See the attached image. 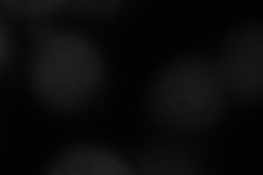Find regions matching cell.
Returning <instances> with one entry per match:
<instances>
[{
	"mask_svg": "<svg viewBox=\"0 0 263 175\" xmlns=\"http://www.w3.org/2000/svg\"><path fill=\"white\" fill-rule=\"evenodd\" d=\"M31 83L44 105L57 112H77L101 90V55L81 33L51 31L40 37L33 53Z\"/></svg>",
	"mask_w": 263,
	"mask_h": 175,
	"instance_id": "1",
	"label": "cell"
},
{
	"mask_svg": "<svg viewBox=\"0 0 263 175\" xmlns=\"http://www.w3.org/2000/svg\"><path fill=\"white\" fill-rule=\"evenodd\" d=\"M226 96L215 64L202 57H180L156 74L149 88V112L162 127L195 134L219 121Z\"/></svg>",
	"mask_w": 263,
	"mask_h": 175,
	"instance_id": "2",
	"label": "cell"
},
{
	"mask_svg": "<svg viewBox=\"0 0 263 175\" xmlns=\"http://www.w3.org/2000/svg\"><path fill=\"white\" fill-rule=\"evenodd\" d=\"M215 68L226 92L241 101H257L263 90V33L259 24H241L228 33Z\"/></svg>",
	"mask_w": 263,
	"mask_h": 175,
	"instance_id": "3",
	"label": "cell"
},
{
	"mask_svg": "<svg viewBox=\"0 0 263 175\" xmlns=\"http://www.w3.org/2000/svg\"><path fill=\"white\" fill-rule=\"evenodd\" d=\"M48 171L55 175H127L132 173V166L105 147L79 145L62 151Z\"/></svg>",
	"mask_w": 263,
	"mask_h": 175,
	"instance_id": "4",
	"label": "cell"
},
{
	"mask_svg": "<svg viewBox=\"0 0 263 175\" xmlns=\"http://www.w3.org/2000/svg\"><path fill=\"white\" fill-rule=\"evenodd\" d=\"M68 5V0H0V11L22 20H37L53 15Z\"/></svg>",
	"mask_w": 263,
	"mask_h": 175,
	"instance_id": "5",
	"label": "cell"
},
{
	"mask_svg": "<svg viewBox=\"0 0 263 175\" xmlns=\"http://www.w3.org/2000/svg\"><path fill=\"white\" fill-rule=\"evenodd\" d=\"M141 169L147 173H191L195 164L189 162V158L182 153L171 151V149H156L143 158Z\"/></svg>",
	"mask_w": 263,
	"mask_h": 175,
	"instance_id": "6",
	"label": "cell"
},
{
	"mask_svg": "<svg viewBox=\"0 0 263 175\" xmlns=\"http://www.w3.org/2000/svg\"><path fill=\"white\" fill-rule=\"evenodd\" d=\"M127 0H68L70 9L86 20H108L114 18Z\"/></svg>",
	"mask_w": 263,
	"mask_h": 175,
	"instance_id": "7",
	"label": "cell"
},
{
	"mask_svg": "<svg viewBox=\"0 0 263 175\" xmlns=\"http://www.w3.org/2000/svg\"><path fill=\"white\" fill-rule=\"evenodd\" d=\"M11 55V37H9V31H7L5 22L0 20V68L7 64Z\"/></svg>",
	"mask_w": 263,
	"mask_h": 175,
	"instance_id": "8",
	"label": "cell"
}]
</instances>
